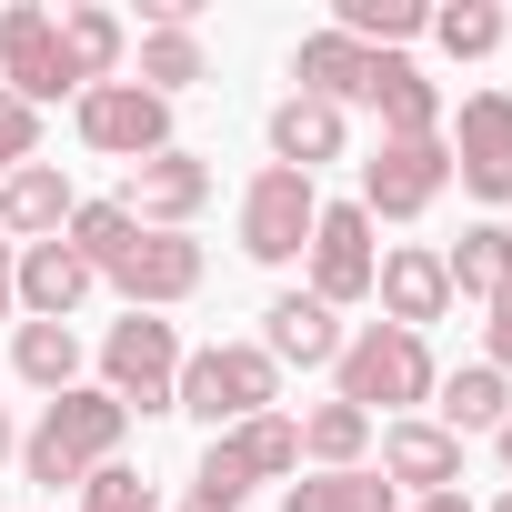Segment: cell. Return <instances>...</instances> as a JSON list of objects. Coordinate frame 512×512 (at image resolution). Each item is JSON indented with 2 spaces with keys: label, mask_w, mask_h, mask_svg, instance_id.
Segmentation results:
<instances>
[{
  "label": "cell",
  "mask_w": 512,
  "mask_h": 512,
  "mask_svg": "<svg viewBox=\"0 0 512 512\" xmlns=\"http://www.w3.org/2000/svg\"><path fill=\"white\" fill-rule=\"evenodd\" d=\"M11 362H21V382H41V392H71V372H81V342H71V322H21Z\"/></svg>",
  "instance_id": "25"
},
{
  "label": "cell",
  "mask_w": 512,
  "mask_h": 512,
  "mask_svg": "<svg viewBox=\"0 0 512 512\" xmlns=\"http://www.w3.org/2000/svg\"><path fill=\"white\" fill-rule=\"evenodd\" d=\"M101 372H111V402L121 412H171L181 402V342H171V322H151V312L111 322Z\"/></svg>",
  "instance_id": "5"
},
{
  "label": "cell",
  "mask_w": 512,
  "mask_h": 512,
  "mask_svg": "<svg viewBox=\"0 0 512 512\" xmlns=\"http://www.w3.org/2000/svg\"><path fill=\"white\" fill-rule=\"evenodd\" d=\"M181 81H201V41H191V31H151V41H141V91L171 101Z\"/></svg>",
  "instance_id": "30"
},
{
  "label": "cell",
  "mask_w": 512,
  "mask_h": 512,
  "mask_svg": "<svg viewBox=\"0 0 512 512\" xmlns=\"http://www.w3.org/2000/svg\"><path fill=\"white\" fill-rule=\"evenodd\" d=\"M11 302H21V251L0 241V312H11Z\"/></svg>",
  "instance_id": "34"
},
{
  "label": "cell",
  "mask_w": 512,
  "mask_h": 512,
  "mask_svg": "<svg viewBox=\"0 0 512 512\" xmlns=\"http://www.w3.org/2000/svg\"><path fill=\"white\" fill-rule=\"evenodd\" d=\"M372 292H382L392 332H422V322H442V312H452V282H442V251H382Z\"/></svg>",
  "instance_id": "15"
},
{
  "label": "cell",
  "mask_w": 512,
  "mask_h": 512,
  "mask_svg": "<svg viewBox=\"0 0 512 512\" xmlns=\"http://www.w3.org/2000/svg\"><path fill=\"white\" fill-rule=\"evenodd\" d=\"M442 181H452V151L442 141H382L362 161V211L372 221H412V211L442 201Z\"/></svg>",
  "instance_id": "9"
},
{
  "label": "cell",
  "mask_w": 512,
  "mask_h": 512,
  "mask_svg": "<svg viewBox=\"0 0 512 512\" xmlns=\"http://www.w3.org/2000/svg\"><path fill=\"white\" fill-rule=\"evenodd\" d=\"M211 201V161H191V151H151V161H131V181H121V211L141 221V231H171V221H191Z\"/></svg>",
  "instance_id": "12"
},
{
  "label": "cell",
  "mask_w": 512,
  "mask_h": 512,
  "mask_svg": "<svg viewBox=\"0 0 512 512\" xmlns=\"http://www.w3.org/2000/svg\"><path fill=\"white\" fill-rule=\"evenodd\" d=\"M502 422H512V392H502V372H492V362L442 382V432H452V442H462V432H502Z\"/></svg>",
  "instance_id": "23"
},
{
  "label": "cell",
  "mask_w": 512,
  "mask_h": 512,
  "mask_svg": "<svg viewBox=\"0 0 512 512\" xmlns=\"http://www.w3.org/2000/svg\"><path fill=\"white\" fill-rule=\"evenodd\" d=\"M342 402L372 422V412H412L422 392H432V352H422V332H392V322H372V332H352L342 342Z\"/></svg>",
  "instance_id": "2"
},
{
  "label": "cell",
  "mask_w": 512,
  "mask_h": 512,
  "mask_svg": "<svg viewBox=\"0 0 512 512\" xmlns=\"http://www.w3.org/2000/svg\"><path fill=\"white\" fill-rule=\"evenodd\" d=\"M0 81H11V101H61V91H81L71 81V61H61V21L51 11H31V0H21V11H0Z\"/></svg>",
  "instance_id": "10"
},
{
  "label": "cell",
  "mask_w": 512,
  "mask_h": 512,
  "mask_svg": "<svg viewBox=\"0 0 512 512\" xmlns=\"http://www.w3.org/2000/svg\"><path fill=\"white\" fill-rule=\"evenodd\" d=\"M372 111H382V141H442V91L402 61V51H372V91H362Z\"/></svg>",
  "instance_id": "14"
},
{
  "label": "cell",
  "mask_w": 512,
  "mask_h": 512,
  "mask_svg": "<svg viewBox=\"0 0 512 512\" xmlns=\"http://www.w3.org/2000/svg\"><path fill=\"white\" fill-rule=\"evenodd\" d=\"M292 71H302V91H312V101H332V111L372 91V51H362V41H342V31H312Z\"/></svg>",
  "instance_id": "22"
},
{
  "label": "cell",
  "mask_w": 512,
  "mask_h": 512,
  "mask_svg": "<svg viewBox=\"0 0 512 512\" xmlns=\"http://www.w3.org/2000/svg\"><path fill=\"white\" fill-rule=\"evenodd\" d=\"M81 141L121 151V161H151V151H171V101L141 91V81H101V91H81Z\"/></svg>",
  "instance_id": "8"
},
{
  "label": "cell",
  "mask_w": 512,
  "mask_h": 512,
  "mask_svg": "<svg viewBox=\"0 0 512 512\" xmlns=\"http://www.w3.org/2000/svg\"><path fill=\"white\" fill-rule=\"evenodd\" d=\"M71 211H81V201H71V181H61L51 161H21L11 181H0V231H31V241L51 231V241H61Z\"/></svg>",
  "instance_id": "19"
},
{
  "label": "cell",
  "mask_w": 512,
  "mask_h": 512,
  "mask_svg": "<svg viewBox=\"0 0 512 512\" xmlns=\"http://www.w3.org/2000/svg\"><path fill=\"white\" fill-rule=\"evenodd\" d=\"M272 472H302V422H282V412L221 432V442L201 452L191 492H201V502H221V512H241V492H251V482H272Z\"/></svg>",
  "instance_id": "4"
},
{
  "label": "cell",
  "mask_w": 512,
  "mask_h": 512,
  "mask_svg": "<svg viewBox=\"0 0 512 512\" xmlns=\"http://www.w3.org/2000/svg\"><path fill=\"white\" fill-rule=\"evenodd\" d=\"M181 512H221V502H201V492H191V502H181Z\"/></svg>",
  "instance_id": "38"
},
{
  "label": "cell",
  "mask_w": 512,
  "mask_h": 512,
  "mask_svg": "<svg viewBox=\"0 0 512 512\" xmlns=\"http://www.w3.org/2000/svg\"><path fill=\"white\" fill-rule=\"evenodd\" d=\"M262 352L272 362H342V322H332V302H312V292H282L272 312H262Z\"/></svg>",
  "instance_id": "16"
},
{
  "label": "cell",
  "mask_w": 512,
  "mask_h": 512,
  "mask_svg": "<svg viewBox=\"0 0 512 512\" xmlns=\"http://www.w3.org/2000/svg\"><path fill=\"white\" fill-rule=\"evenodd\" d=\"M11 442H21V432H11V412H0V452H11Z\"/></svg>",
  "instance_id": "37"
},
{
  "label": "cell",
  "mask_w": 512,
  "mask_h": 512,
  "mask_svg": "<svg viewBox=\"0 0 512 512\" xmlns=\"http://www.w3.org/2000/svg\"><path fill=\"white\" fill-rule=\"evenodd\" d=\"M91 282H101V272L81 262L71 241H31V251H21V302H31V322H71Z\"/></svg>",
  "instance_id": "18"
},
{
  "label": "cell",
  "mask_w": 512,
  "mask_h": 512,
  "mask_svg": "<svg viewBox=\"0 0 512 512\" xmlns=\"http://www.w3.org/2000/svg\"><path fill=\"white\" fill-rule=\"evenodd\" d=\"M442 282H452L462 302H502V292H512V231H502V221H472V231L442 251Z\"/></svg>",
  "instance_id": "20"
},
{
  "label": "cell",
  "mask_w": 512,
  "mask_h": 512,
  "mask_svg": "<svg viewBox=\"0 0 512 512\" xmlns=\"http://www.w3.org/2000/svg\"><path fill=\"white\" fill-rule=\"evenodd\" d=\"M61 61H71V81H111V61H121V21L111 11H91V0H81V11H61Z\"/></svg>",
  "instance_id": "24"
},
{
  "label": "cell",
  "mask_w": 512,
  "mask_h": 512,
  "mask_svg": "<svg viewBox=\"0 0 512 512\" xmlns=\"http://www.w3.org/2000/svg\"><path fill=\"white\" fill-rule=\"evenodd\" d=\"M81 492H91V512H161V502H151V482H141V472H121V462H101Z\"/></svg>",
  "instance_id": "31"
},
{
  "label": "cell",
  "mask_w": 512,
  "mask_h": 512,
  "mask_svg": "<svg viewBox=\"0 0 512 512\" xmlns=\"http://www.w3.org/2000/svg\"><path fill=\"white\" fill-rule=\"evenodd\" d=\"M492 372H512V292L492 302Z\"/></svg>",
  "instance_id": "33"
},
{
  "label": "cell",
  "mask_w": 512,
  "mask_h": 512,
  "mask_svg": "<svg viewBox=\"0 0 512 512\" xmlns=\"http://www.w3.org/2000/svg\"><path fill=\"white\" fill-rule=\"evenodd\" d=\"M372 272H382V251H372V211L362 201H332L312 221V302H372Z\"/></svg>",
  "instance_id": "7"
},
{
  "label": "cell",
  "mask_w": 512,
  "mask_h": 512,
  "mask_svg": "<svg viewBox=\"0 0 512 512\" xmlns=\"http://www.w3.org/2000/svg\"><path fill=\"white\" fill-rule=\"evenodd\" d=\"M432 41L452 61H482V51H502V11L492 0H452V11H432Z\"/></svg>",
  "instance_id": "29"
},
{
  "label": "cell",
  "mask_w": 512,
  "mask_h": 512,
  "mask_svg": "<svg viewBox=\"0 0 512 512\" xmlns=\"http://www.w3.org/2000/svg\"><path fill=\"white\" fill-rule=\"evenodd\" d=\"M282 512H392V482L382 472H322V482H292Z\"/></svg>",
  "instance_id": "26"
},
{
  "label": "cell",
  "mask_w": 512,
  "mask_h": 512,
  "mask_svg": "<svg viewBox=\"0 0 512 512\" xmlns=\"http://www.w3.org/2000/svg\"><path fill=\"white\" fill-rule=\"evenodd\" d=\"M31 151H41V111H31V101H11V91H0V181H11V171H21Z\"/></svg>",
  "instance_id": "32"
},
{
  "label": "cell",
  "mask_w": 512,
  "mask_h": 512,
  "mask_svg": "<svg viewBox=\"0 0 512 512\" xmlns=\"http://www.w3.org/2000/svg\"><path fill=\"white\" fill-rule=\"evenodd\" d=\"M492 442H502V472H512V422H502V432H492Z\"/></svg>",
  "instance_id": "36"
},
{
  "label": "cell",
  "mask_w": 512,
  "mask_h": 512,
  "mask_svg": "<svg viewBox=\"0 0 512 512\" xmlns=\"http://www.w3.org/2000/svg\"><path fill=\"white\" fill-rule=\"evenodd\" d=\"M121 422H131V412H121L111 392H81V382H71V392L41 412V432L21 442L31 482H51V492H61V482H91V472L121 452Z\"/></svg>",
  "instance_id": "1"
},
{
  "label": "cell",
  "mask_w": 512,
  "mask_h": 512,
  "mask_svg": "<svg viewBox=\"0 0 512 512\" xmlns=\"http://www.w3.org/2000/svg\"><path fill=\"white\" fill-rule=\"evenodd\" d=\"M412 512H472V502H462V492H422Z\"/></svg>",
  "instance_id": "35"
},
{
  "label": "cell",
  "mask_w": 512,
  "mask_h": 512,
  "mask_svg": "<svg viewBox=\"0 0 512 512\" xmlns=\"http://www.w3.org/2000/svg\"><path fill=\"white\" fill-rule=\"evenodd\" d=\"M312 221H322V201H312V171H262L241 191V251L251 262H302L312 251Z\"/></svg>",
  "instance_id": "6"
},
{
  "label": "cell",
  "mask_w": 512,
  "mask_h": 512,
  "mask_svg": "<svg viewBox=\"0 0 512 512\" xmlns=\"http://www.w3.org/2000/svg\"><path fill=\"white\" fill-rule=\"evenodd\" d=\"M362 442H372V422H362L352 402H322V412H302V452H312V462H332V472H362Z\"/></svg>",
  "instance_id": "27"
},
{
  "label": "cell",
  "mask_w": 512,
  "mask_h": 512,
  "mask_svg": "<svg viewBox=\"0 0 512 512\" xmlns=\"http://www.w3.org/2000/svg\"><path fill=\"white\" fill-rule=\"evenodd\" d=\"M382 482L452 492V482H462V442H452L442 422H392V432H382Z\"/></svg>",
  "instance_id": "17"
},
{
  "label": "cell",
  "mask_w": 512,
  "mask_h": 512,
  "mask_svg": "<svg viewBox=\"0 0 512 512\" xmlns=\"http://www.w3.org/2000/svg\"><path fill=\"white\" fill-rule=\"evenodd\" d=\"M272 151H282V171H322V161H342V111L312 101V91H292V101L272 111Z\"/></svg>",
  "instance_id": "21"
},
{
  "label": "cell",
  "mask_w": 512,
  "mask_h": 512,
  "mask_svg": "<svg viewBox=\"0 0 512 512\" xmlns=\"http://www.w3.org/2000/svg\"><path fill=\"white\" fill-rule=\"evenodd\" d=\"M101 282H121L131 312L181 302V292H201V241H181V231H131V241L111 251V272H101Z\"/></svg>",
  "instance_id": "11"
},
{
  "label": "cell",
  "mask_w": 512,
  "mask_h": 512,
  "mask_svg": "<svg viewBox=\"0 0 512 512\" xmlns=\"http://www.w3.org/2000/svg\"><path fill=\"white\" fill-rule=\"evenodd\" d=\"M442 151H452V171H462L482 201H512V101H502V91H472V101H462V131H452Z\"/></svg>",
  "instance_id": "13"
},
{
  "label": "cell",
  "mask_w": 512,
  "mask_h": 512,
  "mask_svg": "<svg viewBox=\"0 0 512 512\" xmlns=\"http://www.w3.org/2000/svg\"><path fill=\"white\" fill-rule=\"evenodd\" d=\"M412 31H432L422 0H342V41H362V51H372V41L392 51V41H412Z\"/></svg>",
  "instance_id": "28"
},
{
  "label": "cell",
  "mask_w": 512,
  "mask_h": 512,
  "mask_svg": "<svg viewBox=\"0 0 512 512\" xmlns=\"http://www.w3.org/2000/svg\"><path fill=\"white\" fill-rule=\"evenodd\" d=\"M492 512H512V492H502V502H492Z\"/></svg>",
  "instance_id": "39"
},
{
  "label": "cell",
  "mask_w": 512,
  "mask_h": 512,
  "mask_svg": "<svg viewBox=\"0 0 512 512\" xmlns=\"http://www.w3.org/2000/svg\"><path fill=\"white\" fill-rule=\"evenodd\" d=\"M262 402H272V352H251V342H211V352H191L181 362V402L171 412H201L211 432L231 422H262Z\"/></svg>",
  "instance_id": "3"
}]
</instances>
